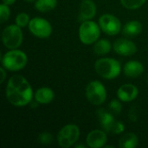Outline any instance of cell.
<instances>
[{
    "label": "cell",
    "mask_w": 148,
    "mask_h": 148,
    "mask_svg": "<svg viewBox=\"0 0 148 148\" xmlns=\"http://www.w3.org/2000/svg\"><path fill=\"white\" fill-rule=\"evenodd\" d=\"M147 83H148V75H147Z\"/></svg>",
    "instance_id": "f546056e"
},
{
    "label": "cell",
    "mask_w": 148,
    "mask_h": 148,
    "mask_svg": "<svg viewBox=\"0 0 148 148\" xmlns=\"http://www.w3.org/2000/svg\"><path fill=\"white\" fill-rule=\"evenodd\" d=\"M108 142L107 133L104 130L95 129L91 131L87 138L86 144L88 147L90 148H101L104 147Z\"/></svg>",
    "instance_id": "7c38bea8"
},
{
    "label": "cell",
    "mask_w": 148,
    "mask_h": 148,
    "mask_svg": "<svg viewBox=\"0 0 148 148\" xmlns=\"http://www.w3.org/2000/svg\"><path fill=\"white\" fill-rule=\"evenodd\" d=\"M111 42L107 39H99L94 43V52L98 56H105L111 50Z\"/></svg>",
    "instance_id": "d6986e66"
},
{
    "label": "cell",
    "mask_w": 148,
    "mask_h": 148,
    "mask_svg": "<svg viewBox=\"0 0 148 148\" xmlns=\"http://www.w3.org/2000/svg\"><path fill=\"white\" fill-rule=\"evenodd\" d=\"M80 138V129L75 124H68L62 127L57 134L58 145L62 148L74 147Z\"/></svg>",
    "instance_id": "52a82bcc"
},
{
    "label": "cell",
    "mask_w": 148,
    "mask_h": 148,
    "mask_svg": "<svg viewBox=\"0 0 148 148\" xmlns=\"http://www.w3.org/2000/svg\"><path fill=\"white\" fill-rule=\"evenodd\" d=\"M101 29L108 36H116L121 29V23L118 17L112 14H104L99 18Z\"/></svg>",
    "instance_id": "30bf717a"
},
{
    "label": "cell",
    "mask_w": 148,
    "mask_h": 148,
    "mask_svg": "<svg viewBox=\"0 0 148 148\" xmlns=\"http://www.w3.org/2000/svg\"><path fill=\"white\" fill-rule=\"evenodd\" d=\"M6 69H4L3 66L1 67L0 69V74H1V79H0V83H3V82L5 81V78H6V75H7V73H6Z\"/></svg>",
    "instance_id": "484cf974"
},
{
    "label": "cell",
    "mask_w": 148,
    "mask_h": 148,
    "mask_svg": "<svg viewBox=\"0 0 148 148\" xmlns=\"http://www.w3.org/2000/svg\"><path fill=\"white\" fill-rule=\"evenodd\" d=\"M138 145L139 139L134 133L124 134L119 141V147L121 148H135Z\"/></svg>",
    "instance_id": "ac0fdd59"
},
{
    "label": "cell",
    "mask_w": 148,
    "mask_h": 148,
    "mask_svg": "<svg viewBox=\"0 0 148 148\" xmlns=\"http://www.w3.org/2000/svg\"><path fill=\"white\" fill-rule=\"evenodd\" d=\"M24 1L27 3H33V2H36V0H24Z\"/></svg>",
    "instance_id": "f1b7e54d"
},
{
    "label": "cell",
    "mask_w": 148,
    "mask_h": 148,
    "mask_svg": "<svg viewBox=\"0 0 148 148\" xmlns=\"http://www.w3.org/2000/svg\"><path fill=\"white\" fill-rule=\"evenodd\" d=\"M86 97L91 104L100 106L107 99L106 88L101 82L92 81L86 87Z\"/></svg>",
    "instance_id": "ba28073f"
},
{
    "label": "cell",
    "mask_w": 148,
    "mask_h": 148,
    "mask_svg": "<svg viewBox=\"0 0 148 148\" xmlns=\"http://www.w3.org/2000/svg\"><path fill=\"white\" fill-rule=\"evenodd\" d=\"M101 30L100 25L92 20L82 22L78 30L79 39L85 45L94 44L100 38Z\"/></svg>",
    "instance_id": "277c9868"
},
{
    "label": "cell",
    "mask_w": 148,
    "mask_h": 148,
    "mask_svg": "<svg viewBox=\"0 0 148 148\" xmlns=\"http://www.w3.org/2000/svg\"><path fill=\"white\" fill-rule=\"evenodd\" d=\"M38 141L43 145H49L53 141V135L48 132L42 133L38 135Z\"/></svg>",
    "instance_id": "d4e9b609"
},
{
    "label": "cell",
    "mask_w": 148,
    "mask_h": 148,
    "mask_svg": "<svg viewBox=\"0 0 148 148\" xmlns=\"http://www.w3.org/2000/svg\"><path fill=\"white\" fill-rule=\"evenodd\" d=\"M74 147L75 148H85L87 147L88 146H87V145L85 146V145H83V144H75Z\"/></svg>",
    "instance_id": "83f0119b"
},
{
    "label": "cell",
    "mask_w": 148,
    "mask_h": 148,
    "mask_svg": "<svg viewBox=\"0 0 148 148\" xmlns=\"http://www.w3.org/2000/svg\"><path fill=\"white\" fill-rule=\"evenodd\" d=\"M139 95L138 88L131 83L121 85L117 90L118 99L123 102H131L134 101Z\"/></svg>",
    "instance_id": "5bb4252c"
},
{
    "label": "cell",
    "mask_w": 148,
    "mask_h": 148,
    "mask_svg": "<svg viewBox=\"0 0 148 148\" xmlns=\"http://www.w3.org/2000/svg\"><path fill=\"white\" fill-rule=\"evenodd\" d=\"M10 16V10L9 8V5L2 3L0 5V22L3 23L6 22Z\"/></svg>",
    "instance_id": "cb8c5ba5"
},
{
    "label": "cell",
    "mask_w": 148,
    "mask_h": 148,
    "mask_svg": "<svg viewBox=\"0 0 148 148\" xmlns=\"http://www.w3.org/2000/svg\"><path fill=\"white\" fill-rule=\"evenodd\" d=\"M97 7L93 0H82L78 14V20L82 23L84 21L92 20L96 15Z\"/></svg>",
    "instance_id": "4fadbf2b"
},
{
    "label": "cell",
    "mask_w": 148,
    "mask_h": 148,
    "mask_svg": "<svg viewBox=\"0 0 148 148\" xmlns=\"http://www.w3.org/2000/svg\"><path fill=\"white\" fill-rule=\"evenodd\" d=\"M114 52L120 56H131L137 52L136 44L127 38H118L113 44Z\"/></svg>",
    "instance_id": "8fae6325"
},
{
    "label": "cell",
    "mask_w": 148,
    "mask_h": 148,
    "mask_svg": "<svg viewBox=\"0 0 148 148\" xmlns=\"http://www.w3.org/2000/svg\"><path fill=\"white\" fill-rule=\"evenodd\" d=\"M30 33L37 38L45 39L51 36L52 26L50 23L42 17H34L30 19L28 25Z\"/></svg>",
    "instance_id": "9c48e42d"
},
{
    "label": "cell",
    "mask_w": 148,
    "mask_h": 148,
    "mask_svg": "<svg viewBox=\"0 0 148 148\" xmlns=\"http://www.w3.org/2000/svg\"><path fill=\"white\" fill-rule=\"evenodd\" d=\"M95 69L101 77L107 80H113L120 75L121 72V66L118 60L105 57L98 59L95 62Z\"/></svg>",
    "instance_id": "7a4b0ae2"
},
{
    "label": "cell",
    "mask_w": 148,
    "mask_h": 148,
    "mask_svg": "<svg viewBox=\"0 0 148 148\" xmlns=\"http://www.w3.org/2000/svg\"><path fill=\"white\" fill-rule=\"evenodd\" d=\"M142 24L137 20L127 22L122 28V34L127 37H134L142 32Z\"/></svg>",
    "instance_id": "e0dca14e"
},
{
    "label": "cell",
    "mask_w": 148,
    "mask_h": 148,
    "mask_svg": "<svg viewBox=\"0 0 148 148\" xmlns=\"http://www.w3.org/2000/svg\"><path fill=\"white\" fill-rule=\"evenodd\" d=\"M28 63L27 55L20 49H10L2 57V65L10 71H19Z\"/></svg>",
    "instance_id": "3957f363"
},
{
    "label": "cell",
    "mask_w": 148,
    "mask_h": 148,
    "mask_svg": "<svg viewBox=\"0 0 148 148\" xmlns=\"http://www.w3.org/2000/svg\"><path fill=\"white\" fill-rule=\"evenodd\" d=\"M2 1H3V3L7 4V5H9V6L14 4L15 2H16V0H2Z\"/></svg>",
    "instance_id": "4316f807"
},
{
    "label": "cell",
    "mask_w": 148,
    "mask_h": 148,
    "mask_svg": "<svg viewBox=\"0 0 148 148\" xmlns=\"http://www.w3.org/2000/svg\"><path fill=\"white\" fill-rule=\"evenodd\" d=\"M23 40V31L16 24H10L6 26L2 32V42L9 49H18Z\"/></svg>",
    "instance_id": "5b68a950"
},
{
    "label": "cell",
    "mask_w": 148,
    "mask_h": 148,
    "mask_svg": "<svg viewBox=\"0 0 148 148\" xmlns=\"http://www.w3.org/2000/svg\"><path fill=\"white\" fill-rule=\"evenodd\" d=\"M8 101L15 107H24L31 102L33 90L29 82L21 75H12L5 88Z\"/></svg>",
    "instance_id": "6da1fadb"
},
{
    "label": "cell",
    "mask_w": 148,
    "mask_h": 148,
    "mask_svg": "<svg viewBox=\"0 0 148 148\" xmlns=\"http://www.w3.org/2000/svg\"><path fill=\"white\" fill-rule=\"evenodd\" d=\"M54 98V91L48 87L40 88L35 93V101L39 104H49L53 101Z\"/></svg>",
    "instance_id": "2e32d148"
},
{
    "label": "cell",
    "mask_w": 148,
    "mask_h": 148,
    "mask_svg": "<svg viewBox=\"0 0 148 148\" xmlns=\"http://www.w3.org/2000/svg\"><path fill=\"white\" fill-rule=\"evenodd\" d=\"M147 0H121L122 6L127 10H137L140 8Z\"/></svg>",
    "instance_id": "44dd1931"
},
{
    "label": "cell",
    "mask_w": 148,
    "mask_h": 148,
    "mask_svg": "<svg viewBox=\"0 0 148 148\" xmlns=\"http://www.w3.org/2000/svg\"><path fill=\"white\" fill-rule=\"evenodd\" d=\"M144 72V66L140 62L138 61H129L127 62L124 68H123V73L126 76L130 78H136L141 75Z\"/></svg>",
    "instance_id": "9a60e30c"
},
{
    "label": "cell",
    "mask_w": 148,
    "mask_h": 148,
    "mask_svg": "<svg viewBox=\"0 0 148 148\" xmlns=\"http://www.w3.org/2000/svg\"><path fill=\"white\" fill-rule=\"evenodd\" d=\"M15 22H16V24L18 25L20 28H24V27L28 26L30 22L29 16L25 12H21L16 15Z\"/></svg>",
    "instance_id": "7402d4cb"
},
{
    "label": "cell",
    "mask_w": 148,
    "mask_h": 148,
    "mask_svg": "<svg viewBox=\"0 0 148 148\" xmlns=\"http://www.w3.org/2000/svg\"><path fill=\"white\" fill-rule=\"evenodd\" d=\"M108 108L113 114H120L122 110V105H121V101L116 99H114L113 101H111L109 102Z\"/></svg>",
    "instance_id": "603a6c76"
},
{
    "label": "cell",
    "mask_w": 148,
    "mask_h": 148,
    "mask_svg": "<svg viewBox=\"0 0 148 148\" xmlns=\"http://www.w3.org/2000/svg\"><path fill=\"white\" fill-rule=\"evenodd\" d=\"M97 115L101 127L107 134H121L125 131L124 124L120 121H116L111 112H108L104 109H99L97 111Z\"/></svg>",
    "instance_id": "8992f818"
},
{
    "label": "cell",
    "mask_w": 148,
    "mask_h": 148,
    "mask_svg": "<svg viewBox=\"0 0 148 148\" xmlns=\"http://www.w3.org/2000/svg\"><path fill=\"white\" fill-rule=\"evenodd\" d=\"M57 5V0H36L35 8L42 13H47L53 10Z\"/></svg>",
    "instance_id": "ffe728a7"
}]
</instances>
